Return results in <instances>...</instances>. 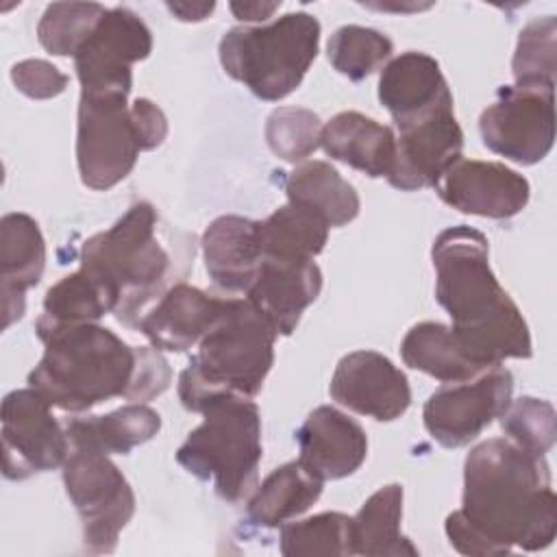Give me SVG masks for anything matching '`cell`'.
<instances>
[{"label":"cell","mask_w":557,"mask_h":557,"mask_svg":"<svg viewBox=\"0 0 557 557\" xmlns=\"http://www.w3.org/2000/svg\"><path fill=\"white\" fill-rule=\"evenodd\" d=\"M44 357L28 374L52 407L78 413L111 398H128L139 350L113 331L91 322L65 326L41 339Z\"/></svg>","instance_id":"cell-4"},{"label":"cell","mask_w":557,"mask_h":557,"mask_svg":"<svg viewBox=\"0 0 557 557\" xmlns=\"http://www.w3.org/2000/svg\"><path fill=\"white\" fill-rule=\"evenodd\" d=\"M324 481L309 474L300 461L272 470L248 498V520L259 527H278L305 513L322 494Z\"/></svg>","instance_id":"cell-27"},{"label":"cell","mask_w":557,"mask_h":557,"mask_svg":"<svg viewBox=\"0 0 557 557\" xmlns=\"http://www.w3.org/2000/svg\"><path fill=\"white\" fill-rule=\"evenodd\" d=\"M63 426L70 446L96 448L104 455H128L159 433L161 416L144 403H128L107 416L67 418Z\"/></svg>","instance_id":"cell-24"},{"label":"cell","mask_w":557,"mask_h":557,"mask_svg":"<svg viewBox=\"0 0 557 557\" xmlns=\"http://www.w3.org/2000/svg\"><path fill=\"white\" fill-rule=\"evenodd\" d=\"M400 355L409 368L426 372L444 383L468 381L487 370L474 363L461 350L450 326L440 322L413 324L403 337Z\"/></svg>","instance_id":"cell-29"},{"label":"cell","mask_w":557,"mask_h":557,"mask_svg":"<svg viewBox=\"0 0 557 557\" xmlns=\"http://www.w3.org/2000/svg\"><path fill=\"white\" fill-rule=\"evenodd\" d=\"M226 298L207 296L187 283L172 285L141 318L137 329L159 350L183 352L198 344L220 320Z\"/></svg>","instance_id":"cell-20"},{"label":"cell","mask_w":557,"mask_h":557,"mask_svg":"<svg viewBox=\"0 0 557 557\" xmlns=\"http://www.w3.org/2000/svg\"><path fill=\"white\" fill-rule=\"evenodd\" d=\"M113 309L115 300L111 294L85 270H76L48 289L41 315L35 322V331L37 337L44 339L65 326L98 322Z\"/></svg>","instance_id":"cell-28"},{"label":"cell","mask_w":557,"mask_h":557,"mask_svg":"<svg viewBox=\"0 0 557 557\" xmlns=\"http://www.w3.org/2000/svg\"><path fill=\"white\" fill-rule=\"evenodd\" d=\"M379 100L389 111L398 131L453 109V94L440 63L416 50L403 52L383 67Z\"/></svg>","instance_id":"cell-17"},{"label":"cell","mask_w":557,"mask_h":557,"mask_svg":"<svg viewBox=\"0 0 557 557\" xmlns=\"http://www.w3.org/2000/svg\"><path fill=\"white\" fill-rule=\"evenodd\" d=\"M139 361L133 387L128 392L131 403H146L159 394H163L172 381L170 366L159 348L154 346H137Z\"/></svg>","instance_id":"cell-38"},{"label":"cell","mask_w":557,"mask_h":557,"mask_svg":"<svg viewBox=\"0 0 557 557\" xmlns=\"http://www.w3.org/2000/svg\"><path fill=\"white\" fill-rule=\"evenodd\" d=\"M326 50L331 65L339 74L350 81H363L392 57L394 44L374 28L348 24L331 35Z\"/></svg>","instance_id":"cell-32"},{"label":"cell","mask_w":557,"mask_h":557,"mask_svg":"<svg viewBox=\"0 0 557 557\" xmlns=\"http://www.w3.org/2000/svg\"><path fill=\"white\" fill-rule=\"evenodd\" d=\"M320 289L322 270L313 259L263 257L246 300L272 324L276 335H289Z\"/></svg>","instance_id":"cell-19"},{"label":"cell","mask_w":557,"mask_h":557,"mask_svg":"<svg viewBox=\"0 0 557 557\" xmlns=\"http://www.w3.org/2000/svg\"><path fill=\"white\" fill-rule=\"evenodd\" d=\"M65 492L83 522V546L91 555L113 553L120 531L135 513V494L109 455L70 446L63 461Z\"/></svg>","instance_id":"cell-9"},{"label":"cell","mask_w":557,"mask_h":557,"mask_svg":"<svg viewBox=\"0 0 557 557\" xmlns=\"http://www.w3.org/2000/svg\"><path fill=\"white\" fill-rule=\"evenodd\" d=\"M150 50L152 33L135 11L107 9L74 54L81 89H131L133 63L144 61Z\"/></svg>","instance_id":"cell-13"},{"label":"cell","mask_w":557,"mask_h":557,"mask_svg":"<svg viewBox=\"0 0 557 557\" xmlns=\"http://www.w3.org/2000/svg\"><path fill=\"white\" fill-rule=\"evenodd\" d=\"M513 376L503 363L487 368L474 379L435 389L424 403V426L444 448L470 444L511 403Z\"/></svg>","instance_id":"cell-11"},{"label":"cell","mask_w":557,"mask_h":557,"mask_svg":"<svg viewBox=\"0 0 557 557\" xmlns=\"http://www.w3.org/2000/svg\"><path fill=\"white\" fill-rule=\"evenodd\" d=\"M11 81L24 96L48 100L65 91L70 78L59 67L44 59H26L11 67Z\"/></svg>","instance_id":"cell-37"},{"label":"cell","mask_w":557,"mask_h":557,"mask_svg":"<svg viewBox=\"0 0 557 557\" xmlns=\"http://www.w3.org/2000/svg\"><path fill=\"white\" fill-rule=\"evenodd\" d=\"M198 413L202 422L176 450V461L194 476L213 481L220 498L239 503L257 487L261 446V416L252 398L222 394Z\"/></svg>","instance_id":"cell-6"},{"label":"cell","mask_w":557,"mask_h":557,"mask_svg":"<svg viewBox=\"0 0 557 557\" xmlns=\"http://www.w3.org/2000/svg\"><path fill=\"white\" fill-rule=\"evenodd\" d=\"M372 9H379V11H420V9H429L431 4H368Z\"/></svg>","instance_id":"cell-42"},{"label":"cell","mask_w":557,"mask_h":557,"mask_svg":"<svg viewBox=\"0 0 557 557\" xmlns=\"http://www.w3.org/2000/svg\"><path fill=\"white\" fill-rule=\"evenodd\" d=\"M131 113L141 141V150H152L161 146L168 137V120L163 111L148 98H137L131 104Z\"/></svg>","instance_id":"cell-39"},{"label":"cell","mask_w":557,"mask_h":557,"mask_svg":"<svg viewBox=\"0 0 557 557\" xmlns=\"http://www.w3.org/2000/svg\"><path fill=\"white\" fill-rule=\"evenodd\" d=\"M320 146L331 159H337L372 178H387L394 170V131L359 111H342L331 117L322 126Z\"/></svg>","instance_id":"cell-23"},{"label":"cell","mask_w":557,"mask_h":557,"mask_svg":"<svg viewBox=\"0 0 557 557\" xmlns=\"http://www.w3.org/2000/svg\"><path fill=\"white\" fill-rule=\"evenodd\" d=\"M300 466L320 481L350 476L368 457L361 424L331 405L313 409L296 431Z\"/></svg>","instance_id":"cell-18"},{"label":"cell","mask_w":557,"mask_h":557,"mask_svg":"<svg viewBox=\"0 0 557 557\" xmlns=\"http://www.w3.org/2000/svg\"><path fill=\"white\" fill-rule=\"evenodd\" d=\"M463 131L453 109L398 131L396 161L387 176L389 185L403 191L435 187L440 176L461 159Z\"/></svg>","instance_id":"cell-16"},{"label":"cell","mask_w":557,"mask_h":557,"mask_svg":"<svg viewBox=\"0 0 557 557\" xmlns=\"http://www.w3.org/2000/svg\"><path fill=\"white\" fill-rule=\"evenodd\" d=\"M320 22L305 11L285 13L265 26H237L220 39L224 72L261 100L287 98L311 67Z\"/></svg>","instance_id":"cell-7"},{"label":"cell","mask_w":557,"mask_h":557,"mask_svg":"<svg viewBox=\"0 0 557 557\" xmlns=\"http://www.w3.org/2000/svg\"><path fill=\"white\" fill-rule=\"evenodd\" d=\"M487 237L466 224L444 228L431 248L435 298L461 350L481 368L533 355L529 326L490 268Z\"/></svg>","instance_id":"cell-2"},{"label":"cell","mask_w":557,"mask_h":557,"mask_svg":"<svg viewBox=\"0 0 557 557\" xmlns=\"http://www.w3.org/2000/svg\"><path fill=\"white\" fill-rule=\"evenodd\" d=\"M104 13L98 2L48 4L37 24V39L50 54L74 57Z\"/></svg>","instance_id":"cell-33"},{"label":"cell","mask_w":557,"mask_h":557,"mask_svg":"<svg viewBox=\"0 0 557 557\" xmlns=\"http://www.w3.org/2000/svg\"><path fill=\"white\" fill-rule=\"evenodd\" d=\"M50 403L35 389H13L2 400V472L11 481L63 466L70 455L65 426Z\"/></svg>","instance_id":"cell-12"},{"label":"cell","mask_w":557,"mask_h":557,"mask_svg":"<svg viewBox=\"0 0 557 557\" xmlns=\"http://www.w3.org/2000/svg\"><path fill=\"white\" fill-rule=\"evenodd\" d=\"M289 202L318 213L329 226H344L359 215L355 187L326 161H305L285 181Z\"/></svg>","instance_id":"cell-26"},{"label":"cell","mask_w":557,"mask_h":557,"mask_svg":"<svg viewBox=\"0 0 557 557\" xmlns=\"http://www.w3.org/2000/svg\"><path fill=\"white\" fill-rule=\"evenodd\" d=\"M281 553L296 555H352L350 518L324 511L307 520L281 524Z\"/></svg>","instance_id":"cell-31"},{"label":"cell","mask_w":557,"mask_h":557,"mask_svg":"<svg viewBox=\"0 0 557 557\" xmlns=\"http://www.w3.org/2000/svg\"><path fill=\"white\" fill-rule=\"evenodd\" d=\"M320 117L300 107H278L265 122V139L270 150L289 163L305 161L320 146Z\"/></svg>","instance_id":"cell-34"},{"label":"cell","mask_w":557,"mask_h":557,"mask_svg":"<svg viewBox=\"0 0 557 557\" xmlns=\"http://www.w3.org/2000/svg\"><path fill=\"white\" fill-rule=\"evenodd\" d=\"M128 94L131 89H81L76 163L81 181L96 191L126 178L141 152Z\"/></svg>","instance_id":"cell-8"},{"label":"cell","mask_w":557,"mask_h":557,"mask_svg":"<svg viewBox=\"0 0 557 557\" xmlns=\"http://www.w3.org/2000/svg\"><path fill=\"white\" fill-rule=\"evenodd\" d=\"M553 87V83L500 87L496 100L479 117L483 146L520 165L542 161L555 141Z\"/></svg>","instance_id":"cell-10"},{"label":"cell","mask_w":557,"mask_h":557,"mask_svg":"<svg viewBox=\"0 0 557 557\" xmlns=\"http://www.w3.org/2000/svg\"><path fill=\"white\" fill-rule=\"evenodd\" d=\"M403 520V487L389 483L376 490L361 509L350 518L352 555L383 557V555H409L416 557L420 550L409 537L400 533Z\"/></svg>","instance_id":"cell-25"},{"label":"cell","mask_w":557,"mask_h":557,"mask_svg":"<svg viewBox=\"0 0 557 557\" xmlns=\"http://www.w3.org/2000/svg\"><path fill=\"white\" fill-rule=\"evenodd\" d=\"M168 9L183 22H200L205 20L213 9L215 4L213 2H168Z\"/></svg>","instance_id":"cell-41"},{"label":"cell","mask_w":557,"mask_h":557,"mask_svg":"<svg viewBox=\"0 0 557 557\" xmlns=\"http://www.w3.org/2000/svg\"><path fill=\"white\" fill-rule=\"evenodd\" d=\"M274 339L272 324L246 298H226L220 320L178 376L183 407L200 411L222 394L257 396L274 363Z\"/></svg>","instance_id":"cell-5"},{"label":"cell","mask_w":557,"mask_h":557,"mask_svg":"<svg viewBox=\"0 0 557 557\" xmlns=\"http://www.w3.org/2000/svg\"><path fill=\"white\" fill-rule=\"evenodd\" d=\"M202 255L211 281L220 289L246 294L263 259L257 222L242 215L215 218L202 235Z\"/></svg>","instance_id":"cell-22"},{"label":"cell","mask_w":557,"mask_h":557,"mask_svg":"<svg viewBox=\"0 0 557 557\" xmlns=\"http://www.w3.org/2000/svg\"><path fill=\"white\" fill-rule=\"evenodd\" d=\"M555 17L531 20L518 35L511 70L516 83H553L555 85Z\"/></svg>","instance_id":"cell-36"},{"label":"cell","mask_w":557,"mask_h":557,"mask_svg":"<svg viewBox=\"0 0 557 557\" xmlns=\"http://www.w3.org/2000/svg\"><path fill=\"white\" fill-rule=\"evenodd\" d=\"M231 11L244 22H265L281 7V2H231Z\"/></svg>","instance_id":"cell-40"},{"label":"cell","mask_w":557,"mask_h":557,"mask_svg":"<svg viewBox=\"0 0 557 557\" xmlns=\"http://www.w3.org/2000/svg\"><path fill=\"white\" fill-rule=\"evenodd\" d=\"M329 392L342 407L379 422L400 418L411 405L405 372L376 350L344 355L331 376Z\"/></svg>","instance_id":"cell-15"},{"label":"cell","mask_w":557,"mask_h":557,"mask_svg":"<svg viewBox=\"0 0 557 557\" xmlns=\"http://www.w3.org/2000/svg\"><path fill=\"white\" fill-rule=\"evenodd\" d=\"M329 228L311 209L287 202L257 222V239L263 257L313 259L324 250Z\"/></svg>","instance_id":"cell-30"},{"label":"cell","mask_w":557,"mask_h":557,"mask_svg":"<svg viewBox=\"0 0 557 557\" xmlns=\"http://www.w3.org/2000/svg\"><path fill=\"white\" fill-rule=\"evenodd\" d=\"M159 215L150 202H135L107 231L83 246L81 270L94 276L115 300V318L137 329L152 305L176 285L178 265L189 259V244L174 250L159 235Z\"/></svg>","instance_id":"cell-3"},{"label":"cell","mask_w":557,"mask_h":557,"mask_svg":"<svg viewBox=\"0 0 557 557\" xmlns=\"http://www.w3.org/2000/svg\"><path fill=\"white\" fill-rule=\"evenodd\" d=\"M461 500V509L444 524L450 546L461 555L540 550L555 540L557 496L546 455L529 453L507 437L485 440L468 453Z\"/></svg>","instance_id":"cell-1"},{"label":"cell","mask_w":557,"mask_h":557,"mask_svg":"<svg viewBox=\"0 0 557 557\" xmlns=\"http://www.w3.org/2000/svg\"><path fill=\"white\" fill-rule=\"evenodd\" d=\"M44 265L46 242L39 224L26 213H7L0 220L2 331L24 315V294L39 283Z\"/></svg>","instance_id":"cell-21"},{"label":"cell","mask_w":557,"mask_h":557,"mask_svg":"<svg viewBox=\"0 0 557 557\" xmlns=\"http://www.w3.org/2000/svg\"><path fill=\"white\" fill-rule=\"evenodd\" d=\"M435 189L453 209L492 220L518 215L531 196L529 181L505 163L463 157L440 176Z\"/></svg>","instance_id":"cell-14"},{"label":"cell","mask_w":557,"mask_h":557,"mask_svg":"<svg viewBox=\"0 0 557 557\" xmlns=\"http://www.w3.org/2000/svg\"><path fill=\"white\" fill-rule=\"evenodd\" d=\"M500 426L507 433V440L535 455H546L557 435L553 405L531 396L511 400L500 416Z\"/></svg>","instance_id":"cell-35"}]
</instances>
